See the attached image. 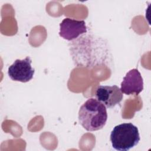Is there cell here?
Segmentation results:
<instances>
[{
	"label": "cell",
	"mask_w": 151,
	"mask_h": 151,
	"mask_svg": "<svg viewBox=\"0 0 151 151\" xmlns=\"http://www.w3.org/2000/svg\"><path fill=\"white\" fill-rule=\"evenodd\" d=\"M107 120L106 107L97 99H88L79 109V123L87 131L93 132L101 129L105 126Z\"/></svg>",
	"instance_id": "1"
},
{
	"label": "cell",
	"mask_w": 151,
	"mask_h": 151,
	"mask_svg": "<svg viewBox=\"0 0 151 151\" xmlns=\"http://www.w3.org/2000/svg\"><path fill=\"white\" fill-rule=\"evenodd\" d=\"M87 31L86 22L70 18H64L60 24L59 35L63 38L71 41Z\"/></svg>",
	"instance_id": "4"
},
{
	"label": "cell",
	"mask_w": 151,
	"mask_h": 151,
	"mask_svg": "<svg viewBox=\"0 0 151 151\" xmlns=\"http://www.w3.org/2000/svg\"><path fill=\"white\" fill-rule=\"evenodd\" d=\"M143 90V80L140 73L136 68L130 70L123 77L120 90L126 95H139Z\"/></svg>",
	"instance_id": "6"
},
{
	"label": "cell",
	"mask_w": 151,
	"mask_h": 151,
	"mask_svg": "<svg viewBox=\"0 0 151 151\" xmlns=\"http://www.w3.org/2000/svg\"><path fill=\"white\" fill-rule=\"evenodd\" d=\"M95 95L96 99L107 108H112L119 104L123 97L120 88L116 85L99 86Z\"/></svg>",
	"instance_id": "5"
},
{
	"label": "cell",
	"mask_w": 151,
	"mask_h": 151,
	"mask_svg": "<svg viewBox=\"0 0 151 151\" xmlns=\"http://www.w3.org/2000/svg\"><path fill=\"white\" fill-rule=\"evenodd\" d=\"M32 60L29 57L23 60L17 59L8 70L9 78L15 81L26 83L32 79L35 70L31 66Z\"/></svg>",
	"instance_id": "3"
},
{
	"label": "cell",
	"mask_w": 151,
	"mask_h": 151,
	"mask_svg": "<svg viewBox=\"0 0 151 151\" xmlns=\"http://www.w3.org/2000/svg\"><path fill=\"white\" fill-rule=\"evenodd\" d=\"M137 127L132 123H124L115 126L110 133L112 147L119 151H127L140 141Z\"/></svg>",
	"instance_id": "2"
}]
</instances>
